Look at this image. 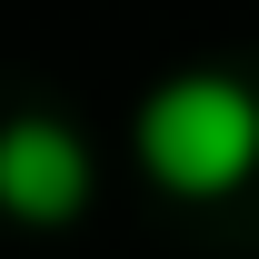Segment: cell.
<instances>
[{"label":"cell","mask_w":259,"mask_h":259,"mask_svg":"<svg viewBox=\"0 0 259 259\" xmlns=\"http://www.w3.org/2000/svg\"><path fill=\"white\" fill-rule=\"evenodd\" d=\"M130 140H140V169L169 199H220V190H239L259 169V100L229 70H190V80L150 90Z\"/></svg>","instance_id":"obj_1"},{"label":"cell","mask_w":259,"mask_h":259,"mask_svg":"<svg viewBox=\"0 0 259 259\" xmlns=\"http://www.w3.org/2000/svg\"><path fill=\"white\" fill-rule=\"evenodd\" d=\"M0 209L20 229H70L90 209V150L70 120H10L0 130Z\"/></svg>","instance_id":"obj_2"}]
</instances>
